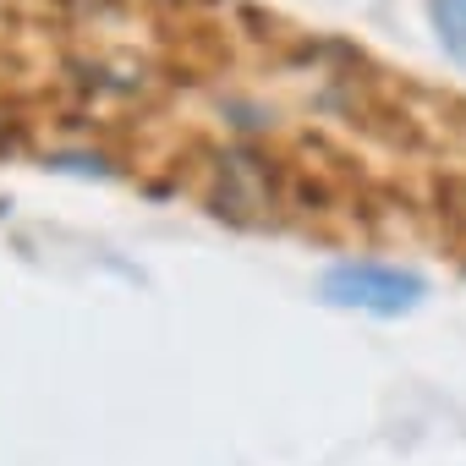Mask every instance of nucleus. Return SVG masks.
Segmentation results:
<instances>
[{"label":"nucleus","instance_id":"1","mask_svg":"<svg viewBox=\"0 0 466 466\" xmlns=\"http://www.w3.org/2000/svg\"><path fill=\"white\" fill-rule=\"evenodd\" d=\"M319 297L329 308H346V313H368V319H400L411 308H422L428 297V280L400 269V264H373V258H346V264H329L324 280H319Z\"/></svg>","mask_w":466,"mask_h":466},{"label":"nucleus","instance_id":"2","mask_svg":"<svg viewBox=\"0 0 466 466\" xmlns=\"http://www.w3.org/2000/svg\"><path fill=\"white\" fill-rule=\"evenodd\" d=\"M428 23L455 66H466V0H428Z\"/></svg>","mask_w":466,"mask_h":466}]
</instances>
